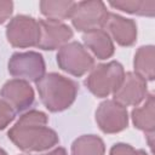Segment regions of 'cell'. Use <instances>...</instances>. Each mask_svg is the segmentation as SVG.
<instances>
[{
    "label": "cell",
    "mask_w": 155,
    "mask_h": 155,
    "mask_svg": "<svg viewBox=\"0 0 155 155\" xmlns=\"http://www.w3.org/2000/svg\"><path fill=\"white\" fill-rule=\"evenodd\" d=\"M48 117L40 110H29L8 130V139L24 153H39L59 143L58 134L47 126Z\"/></svg>",
    "instance_id": "obj_1"
},
{
    "label": "cell",
    "mask_w": 155,
    "mask_h": 155,
    "mask_svg": "<svg viewBox=\"0 0 155 155\" xmlns=\"http://www.w3.org/2000/svg\"><path fill=\"white\" fill-rule=\"evenodd\" d=\"M35 85L42 104L51 113L68 109L75 102L79 92L76 81L58 73L45 74Z\"/></svg>",
    "instance_id": "obj_2"
},
{
    "label": "cell",
    "mask_w": 155,
    "mask_h": 155,
    "mask_svg": "<svg viewBox=\"0 0 155 155\" xmlns=\"http://www.w3.org/2000/svg\"><path fill=\"white\" fill-rule=\"evenodd\" d=\"M124 76L125 70L121 63L110 61L93 67L85 80V86L97 98H104L120 87Z\"/></svg>",
    "instance_id": "obj_3"
},
{
    "label": "cell",
    "mask_w": 155,
    "mask_h": 155,
    "mask_svg": "<svg viewBox=\"0 0 155 155\" xmlns=\"http://www.w3.org/2000/svg\"><path fill=\"white\" fill-rule=\"evenodd\" d=\"M58 67L76 78L85 75L94 65L93 57L88 53L85 46L78 41H71L63 45L56 56Z\"/></svg>",
    "instance_id": "obj_4"
},
{
    "label": "cell",
    "mask_w": 155,
    "mask_h": 155,
    "mask_svg": "<svg viewBox=\"0 0 155 155\" xmlns=\"http://www.w3.org/2000/svg\"><path fill=\"white\" fill-rule=\"evenodd\" d=\"M6 38L11 46L28 48L38 46L40 39L39 22L25 15H17L6 25Z\"/></svg>",
    "instance_id": "obj_5"
},
{
    "label": "cell",
    "mask_w": 155,
    "mask_h": 155,
    "mask_svg": "<svg viewBox=\"0 0 155 155\" xmlns=\"http://www.w3.org/2000/svg\"><path fill=\"white\" fill-rule=\"evenodd\" d=\"M8 73L19 80L38 82L46 70L44 57L35 51L16 52L13 53L7 63Z\"/></svg>",
    "instance_id": "obj_6"
},
{
    "label": "cell",
    "mask_w": 155,
    "mask_h": 155,
    "mask_svg": "<svg viewBox=\"0 0 155 155\" xmlns=\"http://www.w3.org/2000/svg\"><path fill=\"white\" fill-rule=\"evenodd\" d=\"M108 13L109 12L103 1H80L76 2L70 19L73 27L78 31L87 33L94 29H102L107 21Z\"/></svg>",
    "instance_id": "obj_7"
},
{
    "label": "cell",
    "mask_w": 155,
    "mask_h": 155,
    "mask_svg": "<svg viewBox=\"0 0 155 155\" xmlns=\"http://www.w3.org/2000/svg\"><path fill=\"white\" fill-rule=\"evenodd\" d=\"M96 122L103 133H119L128 126L127 109L114 99H107L96 110Z\"/></svg>",
    "instance_id": "obj_8"
},
{
    "label": "cell",
    "mask_w": 155,
    "mask_h": 155,
    "mask_svg": "<svg viewBox=\"0 0 155 155\" xmlns=\"http://www.w3.org/2000/svg\"><path fill=\"white\" fill-rule=\"evenodd\" d=\"M0 97L13 109L15 113L25 111L33 105L35 101L33 87L28 81L19 79L6 81L0 90Z\"/></svg>",
    "instance_id": "obj_9"
},
{
    "label": "cell",
    "mask_w": 155,
    "mask_h": 155,
    "mask_svg": "<svg viewBox=\"0 0 155 155\" xmlns=\"http://www.w3.org/2000/svg\"><path fill=\"white\" fill-rule=\"evenodd\" d=\"M40 39L38 47L45 51L61 48L73 38V29L63 22L53 19H40Z\"/></svg>",
    "instance_id": "obj_10"
},
{
    "label": "cell",
    "mask_w": 155,
    "mask_h": 155,
    "mask_svg": "<svg viewBox=\"0 0 155 155\" xmlns=\"http://www.w3.org/2000/svg\"><path fill=\"white\" fill-rule=\"evenodd\" d=\"M114 101L124 107H137L148 96L147 81L133 71L125 73L120 87L113 93Z\"/></svg>",
    "instance_id": "obj_11"
},
{
    "label": "cell",
    "mask_w": 155,
    "mask_h": 155,
    "mask_svg": "<svg viewBox=\"0 0 155 155\" xmlns=\"http://www.w3.org/2000/svg\"><path fill=\"white\" fill-rule=\"evenodd\" d=\"M102 29L120 46H132L137 41V24L131 18L109 12Z\"/></svg>",
    "instance_id": "obj_12"
},
{
    "label": "cell",
    "mask_w": 155,
    "mask_h": 155,
    "mask_svg": "<svg viewBox=\"0 0 155 155\" xmlns=\"http://www.w3.org/2000/svg\"><path fill=\"white\" fill-rule=\"evenodd\" d=\"M82 41L85 47H87L98 59L110 58L115 52L113 40L104 29H94L84 33Z\"/></svg>",
    "instance_id": "obj_13"
},
{
    "label": "cell",
    "mask_w": 155,
    "mask_h": 155,
    "mask_svg": "<svg viewBox=\"0 0 155 155\" xmlns=\"http://www.w3.org/2000/svg\"><path fill=\"white\" fill-rule=\"evenodd\" d=\"M132 122L136 128L145 132L154 133L155 130V99L154 94L147 96L145 102L142 107L134 108L131 113Z\"/></svg>",
    "instance_id": "obj_14"
},
{
    "label": "cell",
    "mask_w": 155,
    "mask_h": 155,
    "mask_svg": "<svg viewBox=\"0 0 155 155\" xmlns=\"http://www.w3.org/2000/svg\"><path fill=\"white\" fill-rule=\"evenodd\" d=\"M155 48L153 45L140 46L134 54L133 67L134 73L143 78L145 81H153L155 78Z\"/></svg>",
    "instance_id": "obj_15"
},
{
    "label": "cell",
    "mask_w": 155,
    "mask_h": 155,
    "mask_svg": "<svg viewBox=\"0 0 155 155\" xmlns=\"http://www.w3.org/2000/svg\"><path fill=\"white\" fill-rule=\"evenodd\" d=\"M39 6L41 13L47 19L62 22L71 17L76 2L70 0H42L40 1Z\"/></svg>",
    "instance_id": "obj_16"
},
{
    "label": "cell",
    "mask_w": 155,
    "mask_h": 155,
    "mask_svg": "<svg viewBox=\"0 0 155 155\" xmlns=\"http://www.w3.org/2000/svg\"><path fill=\"white\" fill-rule=\"evenodd\" d=\"M105 145L96 134H82L71 144V155H104Z\"/></svg>",
    "instance_id": "obj_17"
},
{
    "label": "cell",
    "mask_w": 155,
    "mask_h": 155,
    "mask_svg": "<svg viewBox=\"0 0 155 155\" xmlns=\"http://www.w3.org/2000/svg\"><path fill=\"white\" fill-rule=\"evenodd\" d=\"M109 5L114 8L121 10L126 13L154 17L155 15V1L154 0H116L109 1Z\"/></svg>",
    "instance_id": "obj_18"
},
{
    "label": "cell",
    "mask_w": 155,
    "mask_h": 155,
    "mask_svg": "<svg viewBox=\"0 0 155 155\" xmlns=\"http://www.w3.org/2000/svg\"><path fill=\"white\" fill-rule=\"evenodd\" d=\"M16 113L13 109L2 99H0V130L6 128L13 120H15Z\"/></svg>",
    "instance_id": "obj_19"
},
{
    "label": "cell",
    "mask_w": 155,
    "mask_h": 155,
    "mask_svg": "<svg viewBox=\"0 0 155 155\" xmlns=\"http://www.w3.org/2000/svg\"><path fill=\"white\" fill-rule=\"evenodd\" d=\"M13 12V2L10 0H0V24L5 23Z\"/></svg>",
    "instance_id": "obj_20"
},
{
    "label": "cell",
    "mask_w": 155,
    "mask_h": 155,
    "mask_svg": "<svg viewBox=\"0 0 155 155\" xmlns=\"http://www.w3.org/2000/svg\"><path fill=\"white\" fill-rule=\"evenodd\" d=\"M42 155H68V153L63 147H58V148L53 149L52 151H50L47 154H42Z\"/></svg>",
    "instance_id": "obj_21"
},
{
    "label": "cell",
    "mask_w": 155,
    "mask_h": 155,
    "mask_svg": "<svg viewBox=\"0 0 155 155\" xmlns=\"http://www.w3.org/2000/svg\"><path fill=\"white\" fill-rule=\"evenodd\" d=\"M128 155H148L144 150H142V149H132L131 151H130V154Z\"/></svg>",
    "instance_id": "obj_22"
},
{
    "label": "cell",
    "mask_w": 155,
    "mask_h": 155,
    "mask_svg": "<svg viewBox=\"0 0 155 155\" xmlns=\"http://www.w3.org/2000/svg\"><path fill=\"white\" fill-rule=\"evenodd\" d=\"M0 155H7V153H6L4 149H1V148H0Z\"/></svg>",
    "instance_id": "obj_23"
}]
</instances>
